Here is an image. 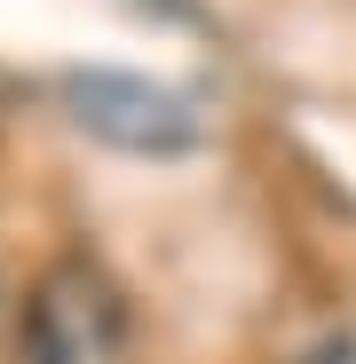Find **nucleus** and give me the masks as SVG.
Here are the masks:
<instances>
[{
    "instance_id": "nucleus-1",
    "label": "nucleus",
    "mask_w": 356,
    "mask_h": 364,
    "mask_svg": "<svg viewBox=\"0 0 356 364\" xmlns=\"http://www.w3.org/2000/svg\"><path fill=\"white\" fill-rule=\"evenodd\" d=\"M64 111L80 135H95L103 151H127V159H183L206 135V111L183 87H166L151 72H119V64H72Z\"/></svg>"
},
{
    "instance_id": "nucleus-2",
    "label": "nucleus",
    "mask_w": 356,
    "mask_h": 364,
    "mask_svg": "<svg viewBox=\"0 0 356 364\" xmlns=\"http://www.w3.org/2000/svg\"><path fill=\"white\" fill-rule=\"evenodd\" d=\"M119 341H127V301L87 254H64L32 277L24 325H16L24 364H111Z\"/></svg>"
},
{
    "instance_id": "nucleus-3",
    "label": "nucleus",
    "mask_w": 356,
    "mask_h": 364,
    "mask_svg": "<svg viewBox=\"0 0 356 364\" xmlns=\"http://www.w3.org/2000/svg\"><path fill=\"white\" fill-rule=\"evenodd\" d=\"M293 364H356V341H348V333H325V341H309Z\"/></svg>"
}]
</instances>
